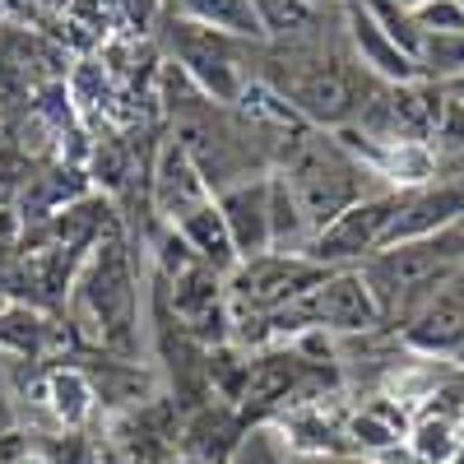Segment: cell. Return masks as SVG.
<instances>
[{"mask_svg":"<svg viewBox=\"0 0 464 464\" xmlns=\"http://www.w3.org/2000/svg\"><path fill=\"white\" fill-rule=\"evenodd\" d=\"M279 177L288 181L293 200L302 205L312 232L334 223L348 205L367 196V177H376L362 159H353L334 135L325 130H302L284 144V168Z\"/></svg>","mask_w":464,"mask_h":464,"instance_id":"cell-1","label":"cell"},{"mask_svg":"<svg viewBox=\"0 0 464 464\" xmlns=\"http://www.w3.org/2000/svg\"><path fill=\"white\" fill-rule=\"evenodd\" d=\"M168 47L177 70L196 84L209 102H242V93L251 89L246 80V52H242V37H227L200 24H186L172 19L168 24Z\"/></svg>","mask_w":464,"mask_h":464,"instance_id":"cell-2","label":"cell"},{"mask_svg":"<svg viewBox=\"0 0 464 464\" xmlns=\"http://www.w3.org/2000/svg\"><path fill=\"white\" fill-rule=\"evenodd\" d=\"M330 275L325 265L306 260V256H279V251H265L251 260H237L227 269V297L237 312L251 316H275L284 312L288 302H297L302 293H312L321 279Z\"/></svg>","mask_w":464,"mask_h":464,"instance_id":"cell-3","label":"cell"},{"mask_svg":"<svg viewBox=\"0 0 464 464\" xmlns=\"http://www.w3.org/2000/svg\"><path fill=\"white\" fill-rule=\"evenodd\" d=\"M381 316V306L362 275H325L312 293H302L288 302L284 312L260 316L275 330H372Z\"/></svg>","mask_w":464,"mask_h":464,"instance_id":"cell-4","label":"cell"},{"mask_svg":"<svg viewBox=\"0 0 464 464\" xmlns=\"http://www.w3.org/2000/svg\"><path fill=\"white\" fill-rule=\"evenodd\" d=\"M400 214V190H376V196H362L358 205H348L334 223H325L312 246H306V260L316 265H348L385 251V237H391V223Z\"/></svg>","mask_w":464,"mask_h":464,"instance_id":"cell-5","label":"cell"},{"mask_svg":"<svg viewBox=\"0 0 464 464\" xmlns=\"http://www.w3.org/2000/svg\"><path fill=\"white\" fill-rule=\"evenodd\" d=\"M214 205L223 214V227L232 237L237 260H251V256L269 251V172L223 186L214 196Z\"/></svg>","mask_w":464,"mask_h":464,"instance_id":"cell-6","label":"cell"},{"mask_svg":"<svg viewBox=\"0 0 464 464\" xmlns=\"http://www.w3.org/2000/svg\"><path fill=\"white\" fill-rule=\"evenodd\" d=\"M455 218H464V181L400 190V214H395V223H391L385 251H391V246H404V242L437 237V232H446Z\"/></svg>","mask_w":464,"mask_h":464,"instance_id":"cell-7","label":"cell"},{"mask_svg":"<svg viewBox=\"0 0 464 464\" xmlns=\"http://www.w3.org/2000/svg\"><path fill=\"white\" fill-rule=\"evenodd\" d=\"M209 200H214V190L200 177V168L190 163V153L177 140H168L163 153H159V168H153V205H159V214H168L172 227H177L181 218H190Z\"/></svg>","mask_w":464,"mask_h":464,"instance_id":"cell-8","label":"cell"},{"mask_svg":"<svg viewBox=\"0 0 464 464\" xmlns=\"http://www.w3.org/2000/svg\"><path fill=\"white\" fill-rule=\"evenodd\" d=\"M343 24H348V37H353V47H358V61L372 70V74H381L385 84H409V80H422L418 74V65L385 37V28L362 10V0H348L343 5Z\"/></svg>","mask_w":464,"mask_h":464,"instance_id":"cell-9","label":"cell"},{"mask_svg":"<svg viewBox=\"0 0 464 464\" xmlns=\"http://www.w3.org/2000/svg\"><path fill=\"white\" fill-rule=\"evenodd\" d=\"M177 237L186 242V251L196 256L205 269H214V275H227L232 265H237V251H232V237H227V227H223V214L218 205H200L190 218L177 223Z\"/></svg>","mask_w":464,"mask_h":464,"instance_id":"cell-10","label":"cell"},{"mask_svg":"<svg viewBox=\"0 0 464 464\" xmlns=\"http://www.w3.org/2000/svg\"><path fill=\"white\" fill-rule=\"evenodd\" d=\"M168 5H172V19L200 24V28H214V33H227V37H242V43H260L265 37L251 0H168Z\"/></svg>","mask_w":464,"mask_h":464,"instance_id":"cell-11","label":"cell"},{"mask_svg":"<svg viewBox=\"0 0 464 464\" xmlns=\"http://www.w3.org/2000/svg\"><path fill=\"white\" fill-rule=\"evenodd\" d=\"M413 61H418V74L428 84L464 80V28H455V33H422Z\"/></svg>","mask_w":464,"mask_h":464,"instance_id":"cell-12","label":"cell"},{"mask_svg":"<svg viewBox=\"0 0 464 464\" xmlns=\"http://www.w3.org/2000/svg\"><path fill=\"white\" fill-rule=\"evenodd\" d=\"M413 455H418V464H450L455 459V450H459V432H455V422L450 418H441V413H432V418H422L418 428H413Z\"/></svg>","mask_w":464,"mask_h":464,"instance_id":"cell-13","label":"cell"},{"mask_svg":"<svg viewBox=\"0 0 464 464\" xmlns=\"http://www.w3.org/2000/svg\"><path fill=\"white\" fill-rule=\"evenodd\" d=\"M413 339H418L422 348H455V343L464 339V312H459L455 302H437L432 312L418 321Z\"/></svg>","mask_w":464,"mask_h":464,"instance_id":"cell-14","label":"cell"},{"mask_svg":"<svg viewBox=\"0 0 464 464\" xmlns=\"http://www.w3.org/2000/svg\"><path fill=\"white\" fill-rule=\"evenodd\" d=\"M251 10H256L260 28L275 37H297L302 28H312V10L302 0H251Z\"/></svg>","mask_w":464,"mask_h":464,"instance_id":"cell-15","label":"cell"},{"mask_svg":"<svg viewBox=\"0 0 464 464\" xmlns=\"http://www.w3.org/2000/svg\"><path fill=\"white\" fill-rule=\"evenodd\" d=\"M89 404H93V391H89V381L80 372H56L52 376V409H56L61 422H70V428L84 422Z\"/></svg>","mask_w":464,"mask_h":464,"instance_id":"cell-16","label":"cell"},{"mask_svg":"<svg viewBox=\"0 0 464 464\" xmlns=\"http://www.w3.org/2000/svg\"><path fill=\"white\" fill-rule=\"evenodd\" d=\"M418 33H455L464 28V10L455 5V0H422L418 10H409Z\"/></svg>","mask_w":464,"mask_h":464,"instance_id":"cell-17","label":"cell"},{"mask_svg":"<svg viewBox=\"0 0 464 464\" xmlns=\"http://www.w3.org/2000/svg\"><path fill=\"white\" fill-rule=\"evenodd\" d=\"M348 432H353L362 446H372V450H385V446L400 441V422H381V413L367 409V413H358L353 422H348Z\"/></svg>","mask_w":464,"mask_h":464,"instance_id":"cell-18","label":"cell"},{"mask_svg":"<svg viewBox=\"0 0 464 464\" xmlns=\"http://www.w3.org/2000/svg\"><path fill=\"white\" fill-rule=\"evenodd\" d=\"M437 153H459L464 149V107L459 102H450L446 98V107H441V121H437V130H432V140H428Z\"/></svg>","mask_w":464,"mask_h":464,"instance_id":"cell-19","label":"cell"},{"mask_svg":"<svg viewBox=\"0 0 464 464\" xmlns=\"http://www.w3.org/2000/svg\"><path fill=\"white\" fill-rule=\"evenodd\" d=\"M302 5H306V10H312V14H316V10H325V5H334V0H302Z\"/></svg>","mask_w":464,"mask_h":464,"instance_id":"cell-20","label":"cell"},{"mask_svg":"<svg viewBox=\"0 0 464 464\" xmlns=\"http://www.w3.org/2000/svg\"><path fill=\"white\" fill-rule=\"evenodd\" d=\"M455 5H459V10H464V0H455Z\"/></svg>","mask_w":464,"mask_h":464,"instance_id":"cell-21","label":"cell"}]
</instances>
